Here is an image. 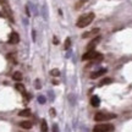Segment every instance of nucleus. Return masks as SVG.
I'll return each mask as SVG.
<instances>
[{
    "instance_id": "f257e3e1",
    "label": "nucleus",
    "mask_w": 132,
    "mask_h": 132,
    "mask_svg": "<svg viewBox=\"0 0 132 132\" xmlns=\"http://www.w3.org/2000/svg\"><path fill=\"white\" fill-rule=\"evenodd\" d=\"M94 17H96V15H94L93 12H89V14L82 15V16H80V17H78V20H77V22H76V26H77L78 28L87 27V26H89V25L93 22Z\"/></svg>"
},
{
    "instance_id": "f03ea898",
    "label": "nucleus",
    "mask_w": 132,
    "mask_h": 132,
    "mask_svg": "<svg viewBox=\"0 0 132 132\" xmlns=\"http://www.w3.org/2000/svg\"><path fill=\"white\" fill-rule=\"evenodd\" d=\"M103 58H101V54L97 53L96 50H88L87 53H84L82 55V60L83 61H88V60H98L100 61Z\"/></svg>"
},
{
    "instance_id": "7ed1b4c3",
    "label": "nucleus",
    "mask_w": 132,
    "mask_h": 132,
    "mask_svg": "<svg viewBox=\"0 0 132 132\" xmlns=\"http://www.w3.org/2000/svg\"><path fill=\"white\" fill-rule=\"evenodd\" d=\"M116 115L115 114H108V113H97L96 116H94V120L98 121V122H104V121H109V120H113L115 119Z\"/></svg>"
},
{
    "instance_id": "20e7f679",
    "label": "nucleus",
    "mask_w": 132,
    "mask_h": 132,
    "mask_svg": "<svg viewBox=\"0 0 132 132\" xmlns=\"http://www.w3.org/2000/svg\"><path fill=\"white\" fill-rule=\"evenodd\" d=\"M114 131V125L111 124H98L94 126L93 132H113Z\"/></svg>"
},
{
    "instance_id": "39448f33",
    "label": "nucleus",
    "mask_w": 132,
    "mask_h": 132,
    "mask_svg": "<svg viewBox=\"0 0 132 132\" xmlns=\"http://www.w3.org/2000/svg\"><path fill=\"white\" fill-rule=\"evenodd\" d=\"M0 4H1V6H4L2 9H4V11H5L6 16L9 17V20L14 22V16H12V11H11V9H10L9 1H7V0H0Z\"/></svg>"
},
{
    "instance_id": "423d86ee",
    "label": "nucleus",
    "mask_w": 132,
    "mask_h": 132,
    "mask_svg": "<svg viewBox=\"0 0 132 132\" xmlns=\"http://www.w3.org/2000/svg\"><path fill=\"white\" fill-rule=\"evenodd\" d=\"M100 32V30L99 28H93V30H91V31H88V32H84L82 34V38H94V37H97L98 35V33Z\"/></svg>"
},
{
    "instance_id": "0eeeda50",
    "label": "nucleus",
    "mask_w": 132,
    "mask_h": 132,
    "mask_svg": "<svg viewBox=\"0 0 132 132\" xmlns=\"http://www.w3.org/2000/svg\"><path fill=\"white\" fill-rule=\"evenodd\" d=\"M99 42H100V37L97 35V37H94L89 43H88V45H87V49L88 50H94V47H97V44H98Z\"/></svg>"
},
{
    "instance_id": "6e6552de",
    "label": "nucleus",
    "mask_w": 132,
    "mask_h": 132,
    "mask_svg": "<svg viewBox=\"0 0 132 132\" xmlns=\"http://www.w3.org/2000/svg\"><path fill=\"white\" fill-rule=\"evenodd\" d=\"M20 42V37H18V34L16 32H12L10 34V37H9V43L10 44H17Z\"/></svg>"
},
{
    "instance_id": "1a4fd4ad",
    "label": "nucleus",
    "mask_w": 132,
    "mask_h": 132,
    "mask_svg": "<svg viewBox=\"0 0 132 132\" xmlns=\"http://www.w3.org/2000/svg\"><path fill=\"white\" fill-rule=\"evenodd\" d=\"M105 73H106V70H105V68H100L99 71H96V72H93V73L91 75V78H92V80L98 78V77L103 76V75H105Z\"/></svg>"
},
{
    "instance_id": "9d476101",
    "label": "nucleus",
    "mask_w": 132,
    "mask_h": 132,
    "mask_svg": "<svg viewBox=\"0 0 132 132\" xmlns=\"http://www.w3.org/2000/svg\"><path fill=\"white\" fill-rule=\"evenodd\" d=\"M88 1H89V0H77L76 4H75V10H80V9H82Z\"/></svg>"
},
{
    "instance_id": "9b49d317",
    "label": "nucleus",
    "mask_w": 132,
    "mask_h": 132,
    "mask_svg": "<svg viewBox=\"0 0 132 132\" xmlns=\"http://www.w3.org/2000/svg\"><path fill=\"white\" fill-rule=\"evenodd\" d=\"M20 126H21L22 129L30 130V129H32V122H31V121H22V122H20Z\"/></svg>"
},
{
    "instance_id": "f8f14e48",
    "label": "nucleus",
    "mask_w": 132,
    "mask_h": 132,
    "mask_svg": "<svg viewBox=\"0 0 132 132\" xmlns=\"http://www.w3.org/2000/svg\"><path fill=\"white\" fill-rule=\"evenodd\" d=\"M18 115H20V116H23V117H28V116L31 115V110H30V109H23V110H21V111L18 113Z\"/></svg>"
},
{
    "instance_id": "ddd939ff",
    "label": "nucleus",
    "mask_w": 132,
    "mask_h": 132,
    "mask_svg": "<svg viewBox=\"0 0 132 132\" xmlns=\"http://www.w3.org/2000/svg\"><path fill=\"white\" fill-rule=\"evenodd\" d=\"M12 78H14L15 81L20 82V81H22V73H21V72H18V71H16V72L12 75Z\"/></svg>"
},
{
    "instance_id": "4468645a",
    "label": "nucleus",
    "mask_w": 132,
    "mask_h": 132,
    "mask_svg": "<svg viewBox=\"0 0 132 132\" xmlns=\"http://www.w3.org/2000/svg\"><path fill=\"white\" fill-rule=\"evenodd\" d=\"M91 104L93 105V106H99V104H100V100L97 96H94V97H92L91 99Z\"/></svg>"
},
{
    "instance_id": "2eb2a0df",
    "label": "nucleus",
    "mask_w": 132,
    "mask_h": 132,
    "mask_svg": "<svg viewBox=\"0 0 132 132\" xmlns=\"http://www.w3.org/2000/svg\"><path fill=\"white\" fill-rule=\"evenodd\" d=\"M15 88L18 91V92H21V93H26V89H25V86L23 84H21V83H16V86H15Z\"/></svg>"
},
{
    "instance_id": "dca6fc26",
    "label": "nucleus",
    "mask_w": 132,
    "mask_h": 132,
    "mask_svg": "<svg viewBox=\"0 0 132 132\" xmlns=\"http://www.w3.org/2000/svg\"><path fill=\"white\" fill-rule=\"evenodd\" d=\"M40 132H48V125H47V121H45V120H42V124H40Z\"/></svg>"
},
{
    "instance_id": "f3484780",
    "label": "nucleus",
    "mask_w": 132,
    "mask_h": 132,
    "mask_svg": "<svg viewBox=\"0 0 132 132\" xmlns=\"http://www.w3.org/2000/svg\"><path fill=\"white\" fill-rule=\"evenodd\" d=\"M111 82H113V80H111V78H104V80H101V81H100L99 86H105V84H109V83H111Z\"/></svg>"
},
{
    "instance_id": "a211bd4d",
    "label": "nucleus",
    "mask_w": 132,
    "mask_h": 132,
    "mask_svg": "<svg viewBox=\"0 0 132 132\" xmlns=\"http://www.w3.org/2000/svg\"><path fill=\"white\" fill-rule=\"evenodd\" d=\"M50 75L54 76V77H58V76H60V71H59L58 68H54V70L50 71Z\"/></svg>"
},
{
    "instance_id": "6ab92c4d",
    "label": "nucleus",
    "mask_w": 132,
    "mask_h": 132,
    "mask_svg": "<svg viewBox=\"0 0 132 132\" xmlns=\"http://www.w3.org/2000/svg\"><path fill=\"white\" fill-rule=\"evenodd\" d=\"M70 43H71V40H70V38H67L65 42V49H68V48H70Z\"/></svg>"
},
{
    "instance_id": "aec40b11",
    "label": "nucleus",
    "mask_w": 132,
    "mask_h": 132,
    "mask_svg": "<svg viewBox=\"0 0 132 132\" xmlns=\"http://www.w3.org/2000/svg\"><path fill=\"white\" fill-rule=\"evenodd\" d=\"M38 100H39V103H42V104H43V103L45 101V99H44V97H39V98H38Z\"/></svg>"
},
{
    "instance_id": "412c9836",
    "label": "nucleus",
    "mask_w": 132,
    "mask_h": 132,
    "mask_svg": "<svg viewBox=\"0 0 132 132\" xmlns=\"http://www.w3.org/2000/svg\"><path fill=\"white\" fill-rule=\"evenodd\" d=\"M35 87H37V88H38V89H39V88H40V84H39V81H38V80H37V81H35Z\"/></svg>"
},
{
    "instance_id": "4be33fe9",
    "label": "nucleus",
    "mask_w": 132,
    "mask_h": 132,
    "mask_svg": "<svg viewBox=\"0 0 132 132\" xmlns=\"http://www.w3.org/2000/svg\"><path fill=\"white\" fill-rule=\"evenodd\" d=\"M50 115H51V116H55V110H54V109H50Z\"/></svg>"
},
{
    "instance_id": "5701e85b",
    "label": "nucleus",
    "mask_w": 132,
    "mask_h": 132,
    "mask_svg": "<svg viewBox=\"0 0 132 132\" xmlns=\"http://www.w3.org/2000/svg\"><path fill=\"white\" fill-rule=\"evenodd\" d=\"M53 132H58V126H55V125H54V127H53Z\"/></svg>"
},
{
    "instance_id": "b1692460",
    "label": "nucleus",
    "mask_w": 132,
    "mask_h": 132,
    "mask_svg": "<svg viewBox=\"0 0 132 132\" xmlns=\"http://www.w3.org/2000/svg\"><path fill=\"white\" fill-rule=\"evenodd\" d=\"M0 17H2V14H1V12H0Z\"/></svg>"
}]
</instances>
